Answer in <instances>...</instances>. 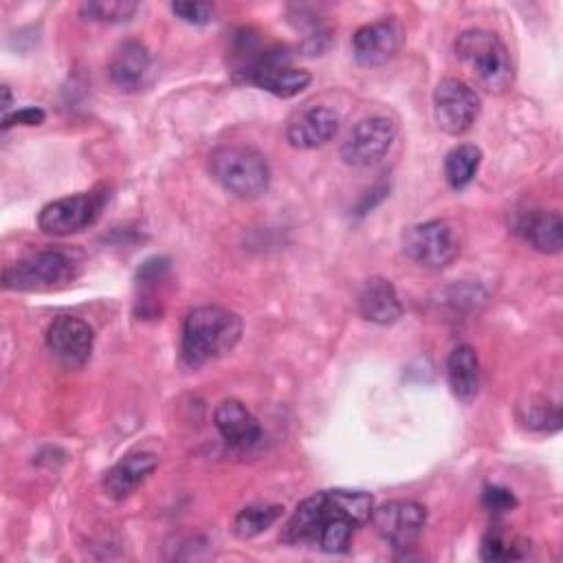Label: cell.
I'll return each mask as SVG.
<instances>
[{
    "label": "cell",
    "mask_w": 563,
    "mask_h": 563,
    "mask_svg": "<svg viewBox=\"0 0 563 563\" xmlns=\"http://www.w3.org/2000/svg\"><path fill=\"white\" fill-rule=\"evenodd\" d=\"M374 512V499L365 490H319L297 504L282 528L279 539L288 545L310 543L328 554L347 552L352 534Z\"/></svg>",
    "instance_id": "obj_1"
},
{
    "label": "cell",
    "mask_w": 563,
    "mask_h": 563,
    "mask_svg": "<svg viewBox=\"0 0 563 563\" xmlns=\"http://www.w3.org/2000/svg\"><path fill=\"white\" fill-rule=\"evenodd\" d=\"M242 319L224 306H196L183 321L180 358L187 367H200L231 352L242 336Z\"/></svg>",
    "instance_id": "obj_2"
},
{
    "label": "cell",
    "mask_w": 563,
    "mask_h": 563,
    "mask_svg": "<svg viewBox=\"0 0 563 563\" xmlns=\"http://www.w3.org/2000/svg\"><path fill=\"white\" fill-rule=\"evenodd\" d=\"M455 57L471 81L493 95L506 92L515 79L508 46L486 29H468L455 40Z\"/></svg>",
    "instance_id": "obj_3"
},
{
    "label": "cell",
    "mask_w": 563,
    "mask_h": 563,
    "mask_svg": "<svg viewBox=\"0 0 563 563\" xmlns=\"http://www.w3.org/2000/svg\"><path fill=\"white\" fill-rule=\"evenodd\" d=\"M207 165L213 180L238 198H257L271 185L268 161L251 145H220L209 154Z\"/></svg>",
    "instance_id": "obj_4"
},
{
    "label": "cell",
    "mask_w": 563,
    "mask_h": 563,
    "mask_svg": "<svg viewBox=\"0 0 563 563\" xmlns=\"http://www.w3.org/2000/svg\"><path fill=\"white\" fill-rule=\"evenodd\" d=\"M77 277V262L57 249H44L20 257L2 271V286L20 292H42L68 286Z\"/></svg>",
    "instance_id": "obj_5"
},
{
    "label": "cell",
    "mask_w": 563,
    "mask_h": 563,
    "mask_svg": "<svg viewBox=\"0 0 563 563\" xmlns=\"http://www.w3.org/2000/svg\"><path fill=\"white\" fill-rule=\"evenodd\" d=\"M402 251L424 268H444L460 255V235L449 220H427L402 233Z\"/></svg>",
    "instance_id": "obj_6"
},
{
    "label": "cell",
    "mask_w": 563,
    "mask_h": 563,
    "mask_svg": "<svg viewBox=\"0 0 563 563\" xmlns=\"http://www.w3.org/2000/svg\"><path fill=\"white\" fill-rule=\"evenodd\" d=\"M479 114V95L457 77H444L433 90V117L442 132L460 136Z\"/></svg>",
    "instance_id": "obj_7"
},
{
    "label": "cell",
    "mask_w": 563,
    "mask_h": 563,
    "mask_svg": "<svg viewBox=\"0 0 563 563\" xmlns=\"http://www.w3.org/2000/svg\"><path fill=\"white\" fill-rule=\"evenodd\" d=\"M396 139V123L383 114L361 119L341 143V158L352 167H369L383 161Z\"/></svg>",
    "instance_id": "obj_8"
},
{
    "label": "cell",
    "mask_w": 563,
    "mask_h": 563,
    "mask_svg": "<svg viewBox=\"0 0 563 563\" xmlns=\"http://www.w3.org/2000/svg\"><path fill=\"white\" fill-rule=\"evenodd\" d=\"M101 207L103 196L95 191L57 198L42 207L37 216V227L48 235H73L95 224V220L101 213Z\"/></svg>",
    "instance_id": "obj_9"
},
{
    "label": "cell",
    "mask_w": 563,
    "mask_h": 563,
    "mask_svg": "<svg viewBox=\"0 0 563 563\" xmlns=\"http://www.w3.org/2000/svg\"><path fill=\"white\" fill-rule=\"evenodd\" d=\"M372 523L378 537L391 548H409L422 534L427 523V508L411 499L385 501L372 512Z\"/></svg>",
    "instance_id": "obj_10"
},
{
    "label": "cell",
    "mask_w": 563,
    "mask_h": 563,
    "mask_svg": "<svg viewBox=\"0 0 563 563\" xmlns=\"http://www.w3.org/2000/svg\"><path fill=\"white\" fill-rule=\"evenodd\" d=\"M92 345H95V332L88 325V321L79 317L59 314L46 328L48 352L59 365L68 369L84 367L92 354Z\"/></svg>",
    "instance_id": "obj_11"
},
{
    "label": "cell",
    "mask_w": 563,
    "mask_h": 563,
    "mask_svg": "<svg viewBox=\"0 0 563 563\" xmlns=\"http://www.w3.org/2000/svg\"><path fill=\"white\" fill-rule=\"evenodd\" d=\"M341 117L334 108L310 103L292 112L286 125V139L297 150H317L334 139Z\"/></svg>",
    "instance_id": "obj_12"
},
{
    "label": "cell",
    "mask_w": 563,
    "mask_h": 563,
    "mask_svg": "<svg viewBox=\"0 0 563 563\" xmlns=\"http://www.w3.org/2000/svg\"><path fill=\"white\" fill-rule=\"evenodd\" d=\"M402 40V26L394 18L376 20L352 35V53L361 66H380L400 51Z\"/></svg>",
    "instance_id": "obj_13"
},
{
    "label": "cell",
    "mask_w": 563,
    "mask_h": 563,
    "mask_svg": "<svg viewBox=\"0 0 563 563\" xmlns=\"http://www.w3.org/2000/svg\"><path fill=\"white\" fill-rule=\"evenodd\" d=\"M244 81L275 97L290 99L308 88V84L312 81V75L303 68L290 66L279 51H271L257 66H253L244 75Z\"/></svg>",
    "instance_id": "obj_14"
},
{
    "label": "cell",
    "mask_w": 563,
    "mask_h": 563,
    "mask_svg": "<svg viewBox=\"0 0 563 563\" xmlns=\"http://www.w3.org/2000/svg\"><path fill=\"white\" fill-rule=\"evenodd\" d=\"M110 81L123 92H139L150 84L152 55L139 40H125L114 48L108 66Z\"/></svg>",
    "instance_id": "obj_15"
},
{
    "label": "cell",
    "mask_w": 563,
    "mask_h": 563,
    "mask_svg": "<svg viewBox=\"0 0 563 563\" xmlns=\"http://www.w3.org/2000/svg\"><path fill=\"white\" fill-rule=\"evenodd\" d=\"M213 424L222 440L233 449H251L262 440L260 420L235 398H224L213 409Z\"/></svg>",
    "instance_id": "obj_16"
},
{
    "label": "cell",
    "mask_w": 563,
    "mask_h": 563,
    "mask_svg": "<svg viewBox=\"0 0 563 563\" xmlns=\"http://www.w3.org/2000/svg\"><path fill=\"white\" fill-rule=\"evenodd\" d=\"M158 466V457L156 453L150 451H132L125 453L117 464H112L103 479V493L110 499H125L128 495H132Z\"/></svg>",
    "instance_id": "obj_17"
},
{
    "label": "cell",
    "mask_w": 563,
    "mask_h": 563,
    "mask_svg": "<svg viewBox=\"0 0 563 563\" xmlns=\"http://www.w3.org/2000/svg\"><path fill=\"white\" fill-rule=\"evenodd\" d=\"M358 312L376 325H391L402 317V303L394 284L385 277H369L358 290Z\"/></svg>",
    "instance_id": "obj_18"
},
{
    "label": "cell",
    "mask_w": 563,
    "mask_h": 563,
    "mask_svg": "<svg viewBox=\"0 0 563 563\" xmlns=\"http://www.w3.org/2000/svg\"><path fill=\"white\" fill-rule=\"evenodd\" d=\"M446 378L457 400H475L479 391V361L471 345H457L451 350L446 358Z\"/></svg>",
    "instance_id": "obj_19"
},
{
    "label": "cell",
    "mask_w": 563,
    "mask_h": 563,
    "mask_svg": "<svg viewBox=\"0 0 563 563\" xmlns=\"http://www.w3.org/2000/svg\"><path fill=\"white\" fill-rule=\"evenodd\" d=\"M519 233L539 253H559L563 246V222L559 211H532L519 222Z\"/></svg>",
    "instance_id": "obj_20"
},
{
    "label": "cell",
    "mask_w": 563,
    "mask_h": 563,
    "mask_svg": "<svg viewBox=\"0 0 563 563\" xmlns=\"http://www.w3.org/2000/svg\"><path fill=\"white\" fill-rule=\"evenodd\" d=\"M479 163H482V150L477 145L473 143L455 145L444 156V178L449 187L455 191L468 187L479 169Z\"/></svg>",
    "instance_id": "obj_21"
},
{
    "label": "cell",
    "mask_w": 563,
    "mask_h": 563,
    "mask_svg": "<svg viewBox=\"0 0 563 563\" xmlns=\"http://www.w3.org/2000/svg\"><path fill=\"white\" fill-rule=\"evenodd\" d=\"M284 508L279 504H255V506H246L235 515L233 521V530L240 539H251L262 534L264 530H268L279 517H282Z\"/></svg>",
    "instance_id": "obj_22"
},
{
    "label": "cell",
    "mask_w": 563,
    "mask_h": 563,
    "mask_svg": "<svg viewBox=\"0 0 563 563\" xmlns=\"http://www.w3.org/2000/svg\"><path fill=\"white\" fill-rule=\"evenodd\" d=\"M79 11L90 22L119 24V22H128L139 11V2H134V0H90V2H84L79 7Z\"/></svg>",
    "instance_id": "obj_23"
},
{
    "label": "cell",
    "mask_w": 563,
    "mask_h": 563,
    "mask_svg": "<svg viewBox=\"0 0 563 563\" xmlns=\"http://www.w3.org/2000/svg\"><path fill=\"white\" fill-rule=\"evenodd\" d=\"M521 411V420L526 427L530 429H537V431H556L561 427V411L556 405L539 398V396H532L528 398V405H521L519 407Z\"/></svg>",
    "instance_id": "obj_24"
},
{
    "label": "cell",
    "mask_w": 563,
    "mask_h": 563,
    "mask_svg": "<svg viewBox=\"0 0 563 563\" xmlns=\"http://www.w3.org/2000/svg\"><path fill=\"white\" fill-rule=\"evenodd\" d=\"M482 559L484 561H512L519 559L521 552L517 550L515 541H508L501 532L490 530L484 539H482Z\"/></svg>",
    "instance_id": "obj_25"
},
{
    "label": "cell",
    "mask_w": 563,
    "mask_h": 563,
    "mask_svg": "<svg viewBox=\"0 0 563 563\" xmlns=\"http://www.w3.org/2000/svg\"><path fill=\"white\" fill-rule=\"evenodd\" d=\"M172 11L174 15H178L183 22L187 24H196V26H205L213 20V7L209 2H172Z\"/></svg>",
    "instance_id": "obj_26"
},
{
    "label": "cell",
    "mask_w": 563,
    "mask_h": 563,
    "mask_svg": "<svg viewBox=\"0 0 563 563\" xmlns=\"http://www.w3.org/2000/svg\"><path fill=\"white\" fill-rule=\"evenodd\" d=\"M482 501L484 506L495 512V515H501V512H508L517 506V497L512 495V490L504 488V486H497V484H488L484 486V493H482Z\"/></svg>",
    "instance_id": "obj_27"
},
{
    "label": "cell",
    "mask_w": 563,
    "mask_h": 563,
    "mask_svg": "<svg viewBox=\"0 0 563 563\" xmlns=\"http://www.w3.org/2000/svg\"><path fill=\"white\" fill-rule=\"evenodd\" d=\"M46 119V112L42 108H35V106H26V108H20L15 112H9L2 117V128H11V125H40L44 123Z\"/></svg>",
    "instance_id": "obj_28"
},
{
    "label": "cell",
    "mask_w": 563,
    "mask_h": 563,
    "mask_svg": "<svg viewBox=\"0 0 563 563\" xmlns=\"http://www.w3.org/2000/svg\"><path fill=\"white\" fill-rule=\"evenodd\" d=\"M2 110H4V114H9V108H11V90H9V86H2Z\"/></svg>",
    "instance_id": "obj_29"
}]
</instances>
